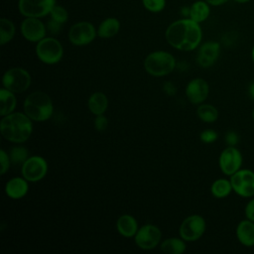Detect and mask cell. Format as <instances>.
<instances>
[{
  "label": "cell",
  "mask_w": 254,
  "mask_h": 254,
  "mask_svg": "<svg viewBox=\"0 0 254 254\" xmlns=\"http://www.w3.org/2000/svg\"><path fill=\"white\" fill-rule=\"evenodd\" d=\"M161 250L166 254H182L186 251L187 245L183 238L171 237L164 240L161 245Z\"/></svg>",
  "instance_id": "cb8c5ba5"
},
{
  "label": "cell",
  "mask_w": 254,
  "mask_h": 254,
  "mask_svg": "<svg viewBox=\"0 0 254 254\" xmlns=\"http://www.w3.org/2000/svg\"><path fill=\"white\" fill-rule=\"evenodd\" d=\"M239 141V137L236 132L229 131L225 134V142L228 146H235Z\"/></svg>",
  "instance_id": "e575fe53"
},
{
  "label": "cell",
  "mask_w": 254,
  "mask_h": 254,
  "mask_svg": "<svg viewBox=\"0 0 254 254\" xmlns=\"http://www.w3.org/2000/svg\"><path fill=\"white\" fill-rule=\"evenodd\" d=\"M94 26L86 21L75 23L68 31V40L74 46H86L96 37Z\"/></svg>",
  "instance_id": "8fae6325"
},
{
  "label": "cell",
  "mask_w": 254,
  "mask_h": 254,
  "mask_svg": "<svg viewBox=\"0 0 254 254\" xmlns=\"http://www.w3.org/2000/svg\"><path fill=\"white\" fill-rule=\"evenodd\" d=\"M87 106L89 111L95 116L104 114L108 107L107 96L100 91L93 92L87 100Z\"/></svg>",
  "instance_id": "ffe728a7"
},
{
  "label": "cell",
  "mask_w": 254,
  "mask_h": 254,
  "mask_svg": "<svg viewBox=\"0 0 254 254\" xmlns=\"http://www.w3.org/2000/svg\"><path fill=\"white\" fill-rule=\"evenodd\" d=\"M164 91H165L168 95L172 96V95H174V94L176 93L177 89H176V86H175L172 82L168 81V82H165V83H164Z\"/></svg>",
  "instance_id": "8d00e7d4"
},
{
  "label": "cell",
  "mask_w": 254,
  "mask_h": 254,
  "mask_svg": "<svg viewBox=\"0 0 254 254\" xmlns=\"http://www.w3.org/2000/svg\"><path fill=\"white\" fill-rule=\"evenodd\" d=\"M0 115L3 117L14 112L17 106V98L14 92L6 89L5 87L0 90Z\"/></svg>",
  "instance_id": "7402d4cb"
},
{
  "label": "cell",
  "mask_w": 254,
  "mask_h": 254,
  "mask_svg": "<svg viewBox=\"0 0 254 254\" xmlns=\"http://www.w3.org/2000/svg\"><path fill=\"white\" fill-rule=\"evenodd\" d=\"M165 37L173 48L190 52L195 50L202 39V31L199 23L190 18H183L173 22L166 30Z\"/></svg>",
  "instance_id": "6da1fadb"
},
{
  "label": "cell",
  "mask_w": 254,
  "mask_h": 254,
  "mask_svg": "<svg viewBox=\"0 0 254 254\" xmlns=\"http://www.w3.org/2000/svg\"><path fill=\"white\" fill-rule=\"evenodd\" d=\"M9 156L13 165H20L29 158V152L28 149L23 146H15L10 150Z\"/></svg>",
  "instance_id": "83f0119b"
},
{
  "label": "cell",
  "mask_w": 254,
  "mask_h": 254,
  "mask_svg": "<svg viewBox=\"0 0 254 254\" xmlns=\"http://www.w3.org/2000/svg\"><path fill=\"white\" fill-rule=\"evenodd\" d=\"M15 36V25L14 23L6 18L0 20V44L4 46L9 43Z\"/></svg>",
  "instance_id": "4316f807"
},
{
  "label": "cell",
  "mask_w": 254,
  "mask_h": 254,
  "mask_svg": "<svg viewBox=\"0 0 254 254\" xmlns=\"http://www.w3.org/2000/svg\"><path fill=\"white\" fill-rule=\"evenodd\" d=\"M234 2H236V3H239V4H244V3H247V2H249L250 0H233Z\"/></svg>",
  "instance_id": "60d3db41"
},
{
  "label": "cell",
  "mask_w": 254,
  "mask_h": 254,
  "mask_svg": "<svg viewBox=\"0 0 254 254\" xmlns=\"http://www.w3.org/2000/svg\"><path fill=\"white\" fill-rule=\"evenodd\" d=\"M233 190L243 197L254 195V172L250 170H238L230 178Z\"/></svg>",
  "instance_id": "30bf717a"
},
{
  "label": "cell",
  "mask_w": 254,
  "mask_h": 254,
  "mask_svg": "<svg viewBox=\"0 0 254 254\" xmlns=\"http://www.w3.org/2000/svg\"><path fill=\"white\" fill-rule=\"evenodd\" d=\"M205 228L206 223L204 218L201 215L192 214L183 220L179 228V234L185 241L193 242L203 235Z\"/></svg>",
  "instance_id": "52a82bcc"
},
{
  "label": "cell",
  "mask_w": 254,
  "mask_h": 254,
  "mask_svg": "<svg viewBox=\"0 0 254 254\" xmlns=\"http://www.w3.org/2000/svg\"><path fill=\"white\" fill-rule=\"evenodd\" d=\"M245 215L248 219L254 221V198L250 199L245 207Z\"/></svg>",
  "instance_id": "d590c367"
},
{
  "label": "cell",
  "mask_w": 254,
  "mask_h": 254,
  "mask_svg": "<svg viewBox=\"0 0 254 254\" xmlns=\"http://www.w3.org/2000/svg\"><path fill=\"white\" fill-rule=\"evenodd\" d=\"M36 55L46 64H56L63 59L64 48L62 44L53 37H45L37 43Z\"/></svg>",
  "instance_id": "5b68a950"
},
{
  "label": "cell",
  "mask_w": 254,
  "mask_h": 254,
  "mask_svg": "<svg viewBox=\"0 0 254 254\" xmlns=\"http://www.w3.org/2000/svg\"><path fill=\"white\" fill-rule=\"evenodd\" d=\"M29 182L24 177H15L10 179L5 185V193L12 199L24 197L29 190Z\"/></svg>",
  "instance_id": "e0dca14e"
},
{
  "label": "cell",
  "mask_w": 254,
  "mask_h": 254,
  "mask_svg": "<svg viewBox=\"0 0 254 254\" xmlns=\"http://www.w3.org/2000/svg\"><path fill=\"white\" fill-rule=\"evenodd\" d=\"M220 53V45L214 41L203 43L197 52L196 63L201 67H210L217 61Z\"/></svg>",
  "instance_id": "2e32d148"
},
{
  "label": "cell",
  "mask_w": 254,
  "mask_h": 254,
  "mask_svg": "<svg viewBox=\"0 0 254 254\" xmlns=\"http://www.w3.org/2000/svg\"><path fill=\"white\" fill-rule=\"evenodd\" d=\"M252 117H253V120H254V109H253V112H252Z\"/></svg>",
  "instance_id": "7bdbcfd3"
},
{
  "label": "cell",
  "mask_w": 254,
  "mask_h": 254,
  "mask_svg": "<svg viewBox=\"0 0 254 254\" xmlns=\"http://www.w3.org/2000/svg\"><path fill=\"white\" fill-rule=\"evenodd\" d=\"M22 36L29 42L38 43L46 37L47 27L40 18L26 17L20 26Z\"/></svg>",
  "instance_id": "5bb4252c"
},
{
  "label": "cell",
  "mask_w": 254,
  "mask_h": 254,
  "mask_svg": "<svg viewBox=\"0 0 254 254\" xmlns=\"http://www.w3.org/2000/svg\"><path fill=\"white\" fill-rule=\"evenodd\" d=\"M196 115L202 122L213 123L218 118V111L211 104L201 103L196 109Z\"/></svg>",
  "instance_id": "484cf974"
},
{
  "label": "cell",
  "mask_w": 254,
  "mask_h": 254,
  "mask_svg": "<svg viewBox=\"0 0 254 254\" xmlns=\"http://www.w3.org/2000/svg\"><path fill=\"white\" fill-rule=\"evenodd\" d=\"M218 164L221 172L224 175L232 176L234 173L240 170L242 165V155L234 146H228L220 153Z\"/></svg>",
  "instance_id": "4fadbf2b"
},
{
  "label": "cell",
  "mask_w": 254,
  "mask_h": 254,
  "mask_svg": "<svg viewBox=\"0 0 254 254\" xmlns=\"http://www.w3.org/2000/svg\"><path fill=\"white\" fill-rule=\"evenodd\" d=\"M199 139L201 142H203L205 144H211L214 141H216L217 133L212 129H205L200 133Z\"/></svg>",
  "instance_id": "4dcf8cb0"
},
{
  "label": "cell",
  "mask_w": 254,
  "mask_h": 254,
  "mask_svg": "<svg viewBox=\"0 0 254 254\" xmlns=\"http://www.w3.org/2000/svg\"><path fill=\"white\" fill-rule=\"evenodd\" d=\"M120 30V22L114 17L104 19L98 26L97 36L103 39H108L116 36Z\"/></svg>",
  "instance_id": "44dd1931"
},
{
  "label": "cell",
  "mask_w": 254,
  "mask_h": 254,
  "mask_svg": "<svg viewBox=\"0 0 254 254\" xmlns=\"http://www.w3.org/2000/svg\"><path fill=\"white\" fill-rule=\"evenodd\" d=\"M208 93V83L201 77L191 79L186 86V96L192 104H201L207 98Z\"/></svg>",
  "instance_id": "9a60e30c"
},
{
  "label": "cell",
  "mask_w": 254,
  "mask_h": 254,
  "mask_svg": "<svg viewBox=\"0 0 254 254\" xmlns=\"http://www.w3.org/2000/svg\"><path fill=\"white\" fill-rule=\"evenodd\" d=\"M0 163H1V175H5L10 168V164L12 163H11L9 154L4 149L0 150Z\"/></svg>",
  "instance_id": "1f68e13d"
},
{
  "label": "cell",
  "mask_w": 254,
  "mask_h": 254,
  "mask_svg": "<svg viewBox=\"0 0 254 254\" xmlns=\"http://www.w3.org/2000/svg\"><path fill=\"white\" fill-rule=\"evenodd\" d=\"M204 1H206L211 6H220L225 4L228 0H204Z\"/></svg>",
  "instance_id": "74e56055"
},
{
  "label": "cell",
  "mask_w": 254,
  "mask_h": 254,
  "mask_svg": "<svg viewBox=\"0 0 254 254\" xmlns=\"http://www.w3.org/2000/svg\"><path fill=\"white\" fill-rule=\"evenodd\" d=\"M48 173V163L41 156L29 157L21 167V174L28 182L36 183L43 180Z\"/></svg>",
  "instance_id": "ba28073f"
},
{
  "label": "cell",
  "mask_w": 254,
  "mask_h": 254,
  "mask_svg": "<svg viewBox=\"0 0 254 254\" xmlns=\"http://www.w3.org/2000/svg\"><path fill=\"white\" fill-rule=\"evenodd\" d=\"M210 14L209 4L206 1H195L191 4L190 10V18L197 23H201L205 21Z\"/></svg>",
  "instance_id": "603a6c76"
},
{
  "label": "cell",
  "mask_w": 254,
  "mask_h": 254,
  "mask_svg": "<svg viewBox=\"0 0 254 254\" xmlns=\"http://www.w3.org/2000/svg\"><path fill=\"white\" fill-rule=\"evenodd\" d=\"M50 16L52 19H54L55 21H57L61 24H64L68 19V13H67L66 9L60 5H55L53 7V9L51 10Z\"/></svg>",
  "instance_id": "f1b7e54d"
},
{
  "label": "cell",
  "mask_w": 254,
  "mask_h": 254,
  "mask_svg": "<svg viewBox=\"0 0 254 254\" xmlns=\"http://www.w3.org/2000/svg\"><path fill=\"white\" fill-rule=\"evenodd\" d=\"M144 7L153 13H158L164 10L166 6V0H142Z\"/></svg>",
  "instance_id": "f546056e"
},
{
  "label": "cell",
  "mask_w": 254,
  "mask_h": 254,
  "mask_svg": "<svg viewBox=\"0 0 254 254\" xmlns=\"http://www.w3.org/2000/svg\"><path fill=\"white\" fill-rule=\"evenodd\" d=\"M190 7H187V6H185V7H183V8H181V15L182 16H184V18H190Z\"/></svg>",
  "instance_id": "f35d334b"
},
{
  "label": "cell",
  "mask_w": 254,
  "mask_h": 254,
  "mask_svg": "<svg viewBox=\"0 0 254 254\" xmlns=\"http://www.w3.org/2000/svg\"><path fill=\"white\" fill-rule=\"evenodd\" d=\"M24 113L35 122H45L54 113L51 97L44 91H34L26 96L23 103Z\"/></svg>",
  "instance_id": "3957f363"
},
{
  "label": "cell",
  "mask_w": 254,
  "mask_h": 254,
  "mask_svg": "<svg viewBox=\"0 0 254 254\" xmlns=\"http://www.w3.org/2000/svg\"><path fill=\"white\" fill-rule=\"evenodd\" d=\"M175 57L165 51H156L149 54L144 61L145 70L157 77L170 74L176 67Z\"/></svg>",
  "instance_id": "277c9868"
},
{
  "label": "cell",
  "mask_w": 254,
  "mask_h": 254,
  "mask_svg": "<svg viewBox=\"0 0 254 254\" xmlns=\"http://www.w3.org/2000/svg\"><path fill=\"white\" fill-rule=\"evenodd\" d=\"M108 126V120L104 114L97 115L94 119V127L97 131H104Z\"/></svg>",
  "instance_id": "d6a6232c"
},
{
  "label": "cell",
  "mask_w": 254,
  "mask_h": 254,
  "mask_svg": "<svg viewBox=\"0 0 254 254\" xmlns=\"http://www.w3.org/2000/svg\"><path fill=\"white\" fill-rule=\"evenodd\" d=\"M62 25H63V24H61V23H59V22H57V21H55L54 19L51 18V19L47 22L46 27H47V30H48L51 34L55 35V34L60 33V31H61V29H62Z\"/></svg>",
  "instance_id": "836d02e7"
},
{
  "label": "cell",
  "mask_w": 254,
  "mask_h": 254,
  "mask_svg": "<svg viewBox=\"0 0 254 254\" xmlns=\"http://www.w3.org/2000/svg\"><path fill=\"white\" fill-rule=\"evenodd\" d=\"M251 55H252V60H253V62H254V46H253V48H252V53H251Z\"/></svg>",
  "instance_id": "b9f144b4"
},
{
  "label": "cell",
  "mask_w": 254,
  "mask_h": 254,
  "mask_svg": "<svg viewBox=\"0 0 254 254\" xmlns=\"http://www.w3.org/2000/svg\"><path fill=\"white\" fill-rule=\"evenodd\" d=\"M116 229L120 235L126 238L134 237L139 227L138 222L131 214H122L116 221Z\"/></svg>",
  "instance_id": "ac0fdd59"
},
{
  "label": "cell",
  "mask_w": 254,
  "mask_h": 254,
  "mask_svg": "<svg viewBox=\"0 0 254 254\" xmlns=\"http://www.w3.org/2000/svg\"><path fill=\"white\" fill-rule=\"evenodd\" d=\"M236 236L241 244L250 247L254 245V221L242 220L236 227Z\"/></svg>",
  "instance_id": "d6986e66"
},
{
  "label": "cell",
  "mask_w": 254,
  "mask_h": 254,
  "mask_svg": "<svg viewBox=\"0 0 254 254\" xmlns=\"http://www.w3.org/2000/svg\"><path fill=\"white\" fill-rule=\"evenodd\" d=\"M56 0H19L20 13L25 17L42 18L51 13Z\"/></svg>",
  "instance_id": "7c38bea8"
},
{
  "label": "cell",
  "mask_w": 254,
  "mask_h": 254,
  "mask_svg": "<svg viewBox=\"0 0 254 254\" xmlns=\"http://www.w3.org/2000/svg\"><path fill=\"white\" fill-rule=\"evenodd\" d=\"M32 82V78L28 70L22 67H12L6 70L2 76V84L6 89L14 93H22L26 91Z\"/></svg>",
  "instance_id": "8992f818"
},
{
  "label": "cell",
  "mask_w": 254,
  "mask_h": 254,
  "mask_svg": "<svg viewBox=\"0 0 254 254\" xmlns=\"http://www.w3.org/2000/svg\"><path fill=\"white\" fill-rule=\"evenodd\" d=\"M162 232L160 228L154 224L147 223L141 226L134 236L136 245L143 250H152L161 242Z\"/></svg>",
  "instance_id": "9c48e42d"
},
{
  "label": "cell",
  "mask_w": 254,
  "mask_h": 254,
  "mask_svg": "<svg viewBox=\"0 0 254 254\" xmlns=\"http://www.w3.org/2000/svg\"><path fill=\"white\" fill-rule=\"evenodd\" d=\"M2 136L12 143H24L33 133V120L23 112H12L0 121Z\"/></svg>",
  "instance_id": "7a4b0ae2"
},
{
  "label": "cell",
  "mask_w": 254,
  "mask_h": 254,
  "mask_svg": "<svg viewBox=\"0 0 254 254\" xmlns=\"http://www.w3.org/2000/svg\"><path fill=\"white\" fill-rule=\"evenodd\" d=\"M233 190L230 181L226 179H218L214 181L210 187L211 194L217 198L226 197Z\"/></svg>",
  "instance_id": "d4e9b609"
},
{
  "label": "cell",
  "mask_w": 254,
  "mask_h": 254,
  "mask_svg": "<svg viewBox=\"0 0 254 254\" xmlns=\"http://www.w3.org/2000/svg\"><path fill=\"white\" fill-rule=\"evenodd\" d=\"M249 95L254 100V81H252L249 85Z\"/></svg>",
  "instance_id": "ab89813d"
}]
</instances>
